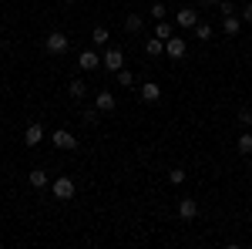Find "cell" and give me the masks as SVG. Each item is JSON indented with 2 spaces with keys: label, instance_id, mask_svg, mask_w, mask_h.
<instances>
[{
  "label": "cell",
  "instance_id": "obj_1",
  "mask_svg": "<svg viewBox=\"0 0 252 249\" xmlns=\"http://www.w3.org/2000/svg\"><path fill=\"white\" fill-rule=\"evenodd\" d=\"M51 192H54V199L67 202V199H74V182H71L67 175H61V178H54V182H51Z\"/></svg>",
  "mask_w": 252,
  "mask_h": 249
},
{
  "label": "cell",
  "instance_id": "obj_2",
  "mask_svg": "<svg viewBox=\"0 0 252 249\" xmlns=\"http://www.w3.org/2000/svg\"><path fill=\"white\" fill-rule=\"evenodd\" d=\"M101 68H108V71H121L125 68V54H121V47H108L104 51V58H101Z\"/></svg>",
  "mask_w": 252,
  "mask_h": 249
},
{
  "label": "cell",
  "instance_id": "obj_3",
  "mask_svg": "<svg viewBox=\"0 0 252 249\" xmlns=\"http://www.w3.org/2000/svg\"><path fill=\"white\" fill-rule=\"evenodd\" d=\"M185 51H189L185 37H175V34H172V37L165 40V54H168L172 61H182V58H185Z\"/></svg>",
  "mask_w": 252,
  "mask_h": 249
},
{
  "label": "cell",
  "instance_id": "obj_4",
  "mask_svg": "<svg viewBox=\"0 0 252 249\" xmlns=\"http://www.w3.org/2000/svg\"><path fill=\"white\" fill-rule=\"evenodd\" d=\"M67 44H71V40L64 37L61 31H51V34H47V40H44V47H47L51 54H64V51H67Z\"/></svg>",
  "mask_w": 252,
  "mask_h": 249
},
{
  "label": "cell",
  "instance_id": "obj_5",
  "mask_svg": "<svg viewBox=\"0 0 252 249\" xmlns=\"http://www.w3.org/2000/svg\"><path fill=\"white\" fill-rule=\"evenodd\" d=\"M51 142H54L58 148H64V152H71V148H78V142H74V135L67 132V128H58V132L51 135Z\"/></svg>",
  "mask_w": 252,
  "mask_h": 249
},
{
  "label": "cell",
  "instance_id": "obj_6",
  "mask_svg": "<svg viewBox=\"0 0 252 249\" xmlns=\"http://www.w3.org/2000/svg\"><path fill=\"white\" fill-rule=\"evenodd\" d=\"M94 108L101 111V115H108V111H115V108H118L115 95H111V91H97V98H94Z\"/></svg>",
  "mask_w": 252,
  "mask_h": 249
},
{
  "label": "cell",
  "instance_id": "obj_7",
  "mask_svg": "<svg viewBox=\"0 0 252 249\" xmlns=\"http://www.w3.org/2000/svg\"><path fill=\"white\" fill-rule=\"evenodd\" d=\"M78 68H81V71H97V68H101V58H97L94 51H81Z\"/></svg>",
  "mask_w": 252,
  "mask_h": 249
},
{
  "label": "cell",
  "instance_id": "obj_8",
  "mask_svg": "<svg viewBox=\"0 0 252 249\" xmlns=\"http://www.w3.org/2000/svg\"><path fill=\"white\" fill-rule=\"evenodd\" d=\"M175 20H178V27H195V24H198V10H192V7H182V10L175 14Z\"/></svg>",
  "mask_w": 252,
  "mask_h": 249
},
{
  "label": "cell",
  "instance_id": "obj_9",
  "mask_svg": "<svg viewBox=\"0 0 252 249\" xmlns=\"http://www.w3.org/2000/svg\"><path fill=\"white\" fill-rule=\"evenodd\" d=\"M222 31H225L229 37H235V34L242 31V17H235V14H222Z\"/></svg>",
  "mask_w": 252,
  "mask_h": 249
},
{
  "label": "cell",
  "instance_id": "obj_10",
  "mask_svg": "<svg viewBox=\"0 0 252 249\" xmlns=\"http://www.w3.org/2000/svg\"><path fill=\"white\" fill-rule=\"evenodd\" d=\"M158 98H161V88H158L155 81H145V84H141V101L152 105V101H158Z\"/></svg>",
  "mask_w": 252,
  "mask_h": 249
},
{
  "label": "cell",
  "instance_id": "obj_11",
  "mask_svg": "<svg viewBox=\"0 0 252 249\" xmlns=\"http://www.w3.org/2000/svg\"><path fill=\"white\" fill-rule=\"evenodd\" d=\"M178 215H182V219H195V215H198V202H195V199H182V202H178Z\"/></svg>",
  "mask_w": 252,
  "mask_h": 249
},
{
  "label": "cell",
  "instance_id": "obj_12",
  "mask_svg": "<svg viewBox=\"0 0 252 249\" xmlns=\"http://www.w3.org/2000/svg\"><path fill=\"white\" fill-rule=\"evenodd\" d=\"M145 54H148V58L165 54V40H161V37H148V40H145Z\"/></svg>",
  "mask_w": 252,
  "mask_h": 249
},
{
  "label": "cell",
  "instance_id": "obj_13",
  "mask_svg": "<svg viewBox=\"0 0 252 249\" xmlns=\"http://www.w3.org/2000/svg\"><path fill=\"white\" fill-rule=\"evenodd\" d=\"M40 138H44V128H40V125H27V132H24V145H40Z\"/></svg>",
  "mask_w": 252,
  "mask_h": 249
},
{
  "label": "cell",
  "instance_id": "obj_14",
  "mask_svg": "<svg viewBox=\"0 0 252 249\" xmlns=\"http://www.w3.org/2000/svg\"><path fill=\"white\" fill-rule=\"evenodd\" d=\"M141 27H145V17H141V14H128V17H125V31H128V34H138Z\"/></svg>",
  "mask_w": 252,
  "mask_h": 249
},
{
  "label": "cell",
  "instance_id": "obj_15",
  "mask_svg": "<svg viewBox=\"0 0 252 249\" xmlns=\"http://www.w3.org/2000/svg\"><path fill=\"white\" fill-rule=\"evenodd\" d=\"M235 148H239V155H252V132H246L239 142H235Z\"/></svg>",
  "mask_w": 252,
  "mask_h": 249
},
{
  "label": "cell",
  "instance_id": "obj_16",
  "mask_svg": "<svg viewBox=\"0 0 252 249\" xmlns=\"http://www.w3.org/2000/svg\"><path fill=\"white\" fill-rule=\"evenodd\" d=\"M67 91H71V98H84V95H88V84H84V81H78V77H74V81H71V84H67Z\"/></svg>",
  "mask_w": 252,
  "mask_h": 249
},
{
  "label": "cell",
  "instance_id": "obj_17",
  "mask_svg": "<svg viewBox=\"0 0 252 249\" xmlns=\"http://www.w3.org/2000/svg\"><path fill=\"white\" fill-rule=\"evenodd\" d=\"M91 40H94V44H108V40H111L108 27H94V31H91Z\"/></svg>",
  "mask_w": 252,
  "mask_h": 249
},
{
  "label": "cell",
  "instance_id": "obj_18",
  "mask_svg": "<svg viewBox=\"0 0 252 249\" xmlns=\"http://www.w3.org/2000/svg\"><path fill=\"white\" fill-rule=\"evenodd\" d=\"M155 37H161V40H168V37H172V24H168V20H158Z\"/></svg>",
  "mask_w": 252,
  "mask_h": 249
},
{
  "label": "cell",
  "instance_id": "obj_19",
  "mask_svg": "<svg viewBox=\"0 0 252 249\" xmlns=\"http://www.w3.org/2000/svg\"><path fill=\"white\" fill-rule=\"evenodd\" d=\"M31 185H34V189H44V185H47V175L40 172V169H34V172H31Z\"/></svg>",
  "mask_w": 252,
  "mask_h": 249
},
{
  "label": "cell",
  "instance_id": "obj_20",
  "mask_svg": "<svg viewBox=\"0 0 252 249\" xmlns=\"http://www.w3.org/2000/svg\"><path fill=\"white\" fill-rule=\"evenodd\" d=\"M118 84H121V88H131V84H135V74L121 68V71H118Z\"/></svg>",
  "mask_w": 252,
  "mask_h": 249
},
{
  "label": "cell",
  "instance_id": "obj_21",
  "mask_svg": "<svg viewBox=\"0 0 252 249\" xmlns=\"http://www.w3.org/2000/svg\"><path fill=\"white\" fill-rule=\"evenodd\" d=\"M101 121V111L97 108H84V125H97Z\"/></svg>",
  "mask_w": 252,
  "mask_h": 249
},
{
  "label": "cell",
  "instance_id": "obj_22",
  "mask_svg": "<svg viewBox=\"0 0 252 249\" xmlns=\"http://www.w3.org/2000/svg\"><path fill=\"white\" fill-rule=\"evenodd\" d=\"M195 37L209 40V37H212V27H209V24H195Z\"/></svg>",
  "mask_w": 252,
  "mask_h": 249
},
{
  "label": "cell",
  "instance_id": "obj_23",
  "mask_svg": "<svg viewBox=\"0 0 252 249\" xmlns=\"http://www.w3.org/2000/svg\"><path fill=\"white\" fill-rule=\"evenodd\" d=\"M165 14H168L165 3H152V17H155V20H165Z\"/></svg>",
  "mask_w": 252,
  "mask_h": 249
},
{
  "label": "cell",
  "instance_id": "obj_24",
  "mask_svg": "<svg viewBox=\"0 0 252 249\" xmlns=\"http://www.w3.org/2000/svg\"><path fill=\"white\" fill-rule=\"evenodd\" d=\"M239 121H242L246 128H252V111H249V108H242V111H239Z\"/></svg>",
  "mask_w": 252,
  "mask_h": 249
},
{
  "label": "cell",
  "instance_id": "obj_25",
  "mask_svg": "<svg viewBox=\"0 0 252 249\" xmlns=\"http://www.w3.org/2000/svg\"><path fill=\"white\" fill-rule=\"evenodd\" d=\"M168 178H172V185H182V182H185V172H182V169H175Z\"/></svg>",
  "mask_w": 252,
  "mask_h": 249
},
{
  "label": "cell",
  "instance_id": "obj_26",
  "mask_svg": "<svg viewBox=\"0 0 252 249\" xmlns=\"http://www.w3.org/2000/svg\"><path fill=\"white\" fill-rule=\"evenodd\" d=\"M242 20H246V24H252V3H246V7H242Z\"/></svg>",
  "mask_w": 252,
  "mask_h": 249
},
{
  "label": "cell",
  "instance_id": "obj_27",
  "mask_svg": "<svg viewBox=\"0 0 252 249\" xmlns=\"http://www.w3.org/2000/svg\"><path fill=\"white\" fill-rule=\"evenodd\" d=\"M64 3H78V0H64Z\"/></svg>",
  "mask_w": 252,
  "mask_h": 249
},
{
  "label": "cell",
  "instance_id": "obj_28",
  "mask_svg": "<svg viewBox=\"0 0 252 249\" xmlns=\"http://www.w3.org/2000/svg\"><path fill=\"white\" fill-rule=\"evenodd\" d=\"M209 3H222V0H209Z\"/></svg>",
  "mask_w": 252,
  "mask_h": 249
}]
</instances>
